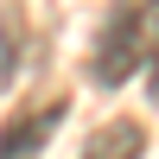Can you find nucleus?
<instances>
[{
  "mask_svg": "<svg viewBox=\"0 0 159 159\" xmlns=\"http://www.w3.org/2000/svg\"><path fill=\"white\" fill-rule=\"evenodd\" d=\"M153 57H159V0H115V13L96 32V51H89L96 89H121Z\"/></svg>",
  "mask_w": 159,
  "mask_h": 159,
  "instance_id": "f257e3e1",
  "label": "nucleus"
},
{
  "mask_svg": "<svg viewBox=\"0 0 159 159\" xmlns=\"http://www.w3.org/2000/svg\"><path fill=\"white\" fill-rule=\"evenodd\" d=\"M64 121V102H45V108H19L7 121V134H0V159H25V153H38L51 140V127Z\"/></svg>",
  "mask_w": 159,
  "mask_h": 159,
  "instance_id": "f03ea898",
  "label": "nucleus"
},
{
  "mask_svg": "<svg viewBox=\"0 0 159 159\" xmlns=\"http://www.w3.org/2000/svg\"><path fill=\"white\" fill-rule=\"evenodd\" d=\"M147 153V127L140 121H108V127H96L89 134V147H83V159H140Z\"/></svg>",
  "mask_w": 159,
  "mask_h": 159,
  "instance_id": "7ed1b4c3",
  "label": "nucleus"
},
{
  "mask_svg": "<svg viewBox=\"0 0 159 159\" xmlns=\"http://www.w3.org/2000/svg\"><path fill=\"white\" fill-rule=\"evenodd\" d=\"M19 51H25L19 7H0V83H13V70H19Z\"/></svg>",
  "mask_w": 159,
  "mask_h": 159,
  "instance_id": "20e7f679",
  "label": "nucleus"
},
{
  "mask_svg": "<svg viewBox=\"0 0 159 159\" xmlns=\"http://www.w3.org/2000/svg\"><path fill=\"white\" fill-rule=\"evenodd\" d=\"M153 102H159V64H153Z\"/></svg>",
  "mask_w": 159,
  "mask_h": 159,
  "instance_id": "39448f33",
  "label": "nucleus"
}]
</instances>
